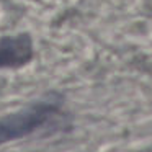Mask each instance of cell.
<instances>
[{"label":"cell","mask_w":152,"mask_h":152,"mask_svg":"<svg viewBox=\"0 0 152 152\" xmlns=\"http://www.w3.org/2000/svg\"><path fill=\"white\" fill-rule=\"evenodd\" d=\"M33 57V43L28 34L5 36L0 39V69H17Z\"/></svg>","instance_id":"obj_2"},{"label":"cell","mask_w":152,"mask_h":152,"mask_svg":"<svg viewBox=\"0 0 152 152\" xmlns=\"http://www.w3.org/2000/svg\"><path fill=\"white\" fill-rule=\"evenodd\" d=\"M61 108L54 102H39L0 119V144L30 136L61 123Z\"/></svg>","instance_id":"obj_1"}]
</instances>
